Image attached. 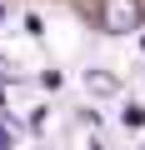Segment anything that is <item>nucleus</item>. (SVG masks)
<instances>
[{
  "label": "nucleus",
  "instance_id": "f257e3e1",
  "mask_svg": "<svg viewBox=\"0 0 145 150\" xmlns=\"http://www.w3.org/2000/svg\"><path fill=\"white\" fill-rule=\"evenodd\" d=\"M100 30L105 35L140 30V0H105V5H100Z\"/></svg>",
  "mask_w": 145,
  "mask_h": 150
},
{
  "label": "nucleus",
  "instance_id": "f03ea898",
  "mask_svg": "<svg viewBox=\"0 0 145 150\" xmlns=\"http://www.w3.org/2000/svg\"><path fill=\"white\" fill-rule=\"evenodd\" d=\"M85 90L90 95H120V80L110 70H85Z\"/></svg>",
  "mask_w": 145,
  "mask_h": 150
},
{
  "label": "nucleus",
  "instance_id": "7ed1b4c3",
  "mask_svg": "<svg viewBox=\"0 0 145 150\" xmlns=\"http://www.w3.org/2000/svg\"><path fill=\"white\" fill-rule=\"evenodd\" d=\"M120 125H125V130L145 125V105H125V110H120Z\"/></svg>",
  "mask_w": 145,
  "mask_h": 150
},
{
  "label": "nucleus",
  "instance_id": "20e7f679",
  "mask_svg": "<svg viewBox=\"0 0 145 150\" xmlns=\"http://www.w3.org/2000/svg\"><path fill=\"white\" fill-rule=\"evenodd\" d=\"M0 150H10V140H5V130H0Z\"/></svg>",
  "mask_w": 145,
  "mask_h": 150
},
{
  "label": "nucleus",
  "instance_id": "39448f33",
  "mask_svg": "<svg viewBox=\"0 0 145 150\" xmlns=\"http://www.w3.org/2000/svg\"><path fill=\"white\" fill-rule=\"evenodd\" d=\"M0 20H5V5H0Z\"/></svg>",
  "mask_w": 145,
  "mask_h": 150
},
{
  "label": "nucleus",
  "instance_id": "423d86ee",
  "mask_svg": "<svg viewBox=\"0 0 145 150\" xmlns=\"http://www.w3.org/2000/svg\"><path fill=\"white\" fill-rule=\"evenodd\" d=\"M140 45H145V40H140Z\"/></svg>",
  "mask_w": 145,
  "mask_h": 150
}]
</instances>
